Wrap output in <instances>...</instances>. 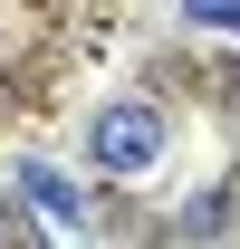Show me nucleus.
<instances>
[{
	"instance_id": "nucleus-1",
	"label": "nucleus",
	"mask_w": 240,
	"mask_h": 249,
	"mask_svg": "<svg viewBox=\"0 0 240 249\" xmlns=\"http://www.w3.org/2000/svg\"><path fill=\"white\" fill-rule=\"evenodd\" d=\"M87 154H96V173H154V154H163V115H154L144 96H116V106H96Z\"/></svg>"
},
{
	"instance_id": "nucleus-2",
	"label": "nucleus",
	"mask_w": 240,
	"mask_h": 249,
	"mask_svg": "<svg viewBox=\"0 0 240 249\" xmlns=\"http://www.w3.org/2000/svg\"><path fill=\"white\" fill-rule=\"evenodd\" d=\"M20 201H39V211L58 220V230H77V220H87V201H77V192H67L48 163H20Z\"/></svg>"
},
{
	"instance_id": "nucleus-3",
	"label": "nucleus",
	"mask_w": 240,
	"mask_h": 249,
	"mask_svg": "<svg viewBox=\"0 0 240 249\" xmlns=\"http://www.w3.org/2000/svg\"><path fill=\"white\" fill-rule=\"evenodd\" d=\"M182 19H192V29H221V38H240V0H182Z\"/></svg>"
}]
</instances>
